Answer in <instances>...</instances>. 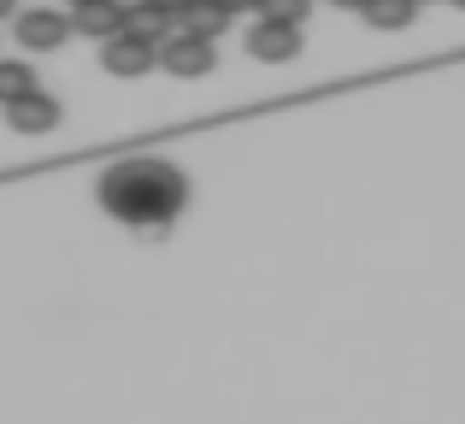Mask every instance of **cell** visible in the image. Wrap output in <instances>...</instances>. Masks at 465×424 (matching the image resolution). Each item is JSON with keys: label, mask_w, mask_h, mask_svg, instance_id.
Here are the masks:
<instances>
[{"label": "cell", "mask_w": 465, "mask_h": 424, "mask_svg": "<svg viewBox=\"0 0 465 424\" xmlns=\"http://www.w3.org/2000/svg\"><path fill=\"white\" fill-rule=\"evenodd\" d=\"M218 65V47L206 42V35H189V30H171L165 42H159V71H171V77L194 83L206 77V71Z\"/></svg>", "instance_id": "obj_3"}, {"label": "cell", "mask_w": 465, "mask_h": 424, "mask_svg": "<svg viewBox=\"0 0 465 424\" xmlns=\"http://www.w3.org/2000/svg\"><path fill=\"white\" fill-rule=\"evenodd\" d=\"M71 30L106 42V35L124 30V0H71Z\"/></svg>", "instance_id": "obj_7"}, {"label": "cell", "mask_w": 465, "mask_h": 424, "mask_svg": "<svg viewBox=\"0 0 465 424\" xmlns=\"http://www.w3.org/2000/svg\"><path fill=\"white\" fill-rule=\"evenodd\" d=\"M6 12H12V0H0V18H6Z\"/></svg>", "instance_id": "obj_13"}, {"label": "cell", "mask_w": 465, "mask_h": 424, "mask_svg": "<svg viewBox=\"0 0 465 424\" xmlns=\"http://www.w3.org/2000/svg\"><path fill=\"white\" fill-rule=\"evenodd\" d=\"M419 6H424V0H365V6H360V18L371 24V30L395 35V30H407V24L419 18Z\"/></svg>", "instance_id": "obj_9"}, {"label": "cell", "mask_w": 465, "mask_h": 424, "mask_svg": "<svg viewBox=\"0 0 465 424\" xmlns=\"http://www.w3.org/2000/svg\"><path fill=\"white\" fill-rule=\"evenodd\" d=\"M171 24H177V18H171L165 6H153V0H124V30L148 35V42H165Z\"/></svg>", "instance_id": "obj_10"}, {"label": "cell", "mask_w": 465, "mask_h": 424, "mask_svg": "<svg viewBox=\"0 0 465 424\" xmlns=\"http://www.w3.org/2000/svg\"><path fill=\"white\" fill-rule=\"evenodd\" d=\"M30 89H42L30 59H0V101H18V94H30Z\"/></svg>", "instance_id": "obj_11"}, {"label": "cell", "mask_w": 465, "mask_h": 424, "mask_svg": "<svg viewBox=\"0 0 465 424\" xmlns=\"http://www.w3.org/2000/svg\"><path fill=\"white\" fill-rule=\"evenodd\" d=\"M101 47V71L106 77H148V71L159 65V42H148V35H136V30H118V35H106V42H94Z\"/></svg>", "instance_id": "obj_2"}, {"label": "cell", "mask_w": 465, "mask_h": 424, "mask_svg": "<svg viewBox=\"0 0 465 424\" xmlns=\"http://www.w3.org/2000/svg\"><path fill=\"white\" fill-rule=\"evenodd\" d=\"M12 30H18V47H30V54H54V47H65L71 35V12H54V6H30L12 18Z\"/></svg>", "instance_id": "obj_4"}, {"label": "cell", "mask_w": 465, "mask_h": 424, "mask_svg": "<svg viewBox=\"0 0 465 424\" xmlns=\"http://www.w3.org/2000/svg\"><path fill=\"white\" fill-rule=\"evenodd\" d=\"M0 106H6V124L18 130V136H54L59 118H65V106H59L47 89H30V94H18V101H0Z\"/></svg>", "instance_id": "obj_5"}, {"label": "cell", "mask_w": 465, "mask_h": 424, "mask_svg": "<svg viewBox=\"0 0 465 424\" xmlns=\"http://www.w3.org/2000/svg\"><path fill=\"white\" fill-rule=\"evenodd\" d=\"M260 18H277V24H301L312 12V0H253Z\"/></svg>", "instance_id": "obj_12"}, {"label": "cell", "mask_w": 465, "mask_h": 424, "mask_svg": "<svg viewBox=\"0 0 465 424\" xmlns=\"http://www.w3.org/2000/svg\"><path fill=\"white\" fill-rule=\"evenodd\" d=\"M101 207L142 236H165L171 218L189 207V177L171 160H124L101 177Z\"/></svg>", "instance_id": "obj_1"}, {"label": "cell", "mask_w": 465, "mask_h": 424, "mask_svg": "<svg viewBox=\"0 0 465 424\" xmlns=\"http://www.w3.org/2000/svg\"><path fill=\"white\" fill-rule=\"evenodd\" d=\"M301 24H277V18H260L248 30V54L253 59H265V65H289V59L301 54Z\"/></svg>", "instance_id": "obj_6"}, {"label": "cell", "mask_w": 465, "mask_h": 424, "mask_svg": "<svg viewBox=\"0 0 465 424\" xmlns=\"http://www.w3.org/2000/svg\"><path fill=\"white\" fill-rule=\"evenodd\" d=\"M230 18H236V12H230L224 0H189V6L177 12V30H189V35H206V42H218V35L230 30Z\"/></svg>", "instance_id": "obj_8"}]
</instances>
